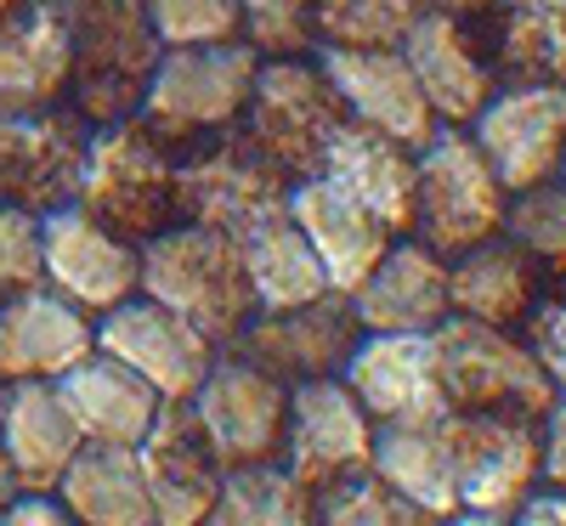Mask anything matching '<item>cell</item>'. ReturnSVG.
<instances>
[{
	"label": "cell",
	"instance_id": "6da1fadb",
	"mask_svg": "<svg viewBox=\"0 0 566 526\" xmlns=\"http://www.w3.org/2000/svg\"><path fill=\"white\" fill-rule=\"evenodd\" d=\"M142 295L187 317L227 351L255 317V290L244 272V244L216 227L170 221L142 244Z\"/></svg>",
	"mask_w": 566,
	"mask_h": 526
},
{
	"label": "cell",
	"instance_id": "7a4b0ae2",
	"mask_svg": "<svg viewBox=\"0 0 566 526\" xmlns=\"http://www.w3.org/2000/svg\"><path fill=\"white\" fill-rule=\"evenodd\" d=\"M63 23L74 45V80L69 108L85 125L136 119L142 91H148L165 45L148 23L142 0H63Z\"/></svg>",
	"mask_w": 566,
	"mask_h": 526
},
{
	"label": "cell",
	"instance_id": "3957f363",
	"mask_svg": "<svg viewBox=\"0 0 566 526\" xmlns=\"http://www.w3.org/2000/svg\"><path fill=\"white\" fill-rule=\"evenodd\" d=\"M255 74H261V52L250 40L165 45L148 91H142L136 119L148 125L170 154H181L205 136H221L232 125H244Z\"/></svg>",
	"mask_w": 566,
	"mask_h": 526
},
{
	"label": "cell",
	"instance_id": "277c9868",
	"mask_svg": "<svg viewBox=\"0 0 566 526\" xmlns=\"http://www.w3.org/2000/svg\"><path fill=\"white\" fill-rule=\"evenodd\" d=\"M346 125H352V114L340 103L335 80L323 74L317 52L261 57L250 108H244V136L290 181L323 176V159H328V148H335V136Z\"/></svg>",
	"mask_w": 566,
	"mask_h": 526
},
{
	"label": "cell",
	"instance_id": "5b68a950",
	"mask_svg": "<svg viewBox=\"0 0 566 526\" xmlns=\"http://www.w3.org/2000/svg\"><path fill=\"white\" fill-rule=\"evenodd\" d=\"M74 204L103 227L125 232L130 244H148L154 232L176 221V154L142 119L91 125Z\"/></svg>",
	"mask_w": 566,
	"mask_h": 526
},
{
	"label": "cell",
	"instance_id": "8992f818",
	"mask_svg": "<svg viewBox=\"0 0 566 526\" xmlns=\"http://www.w3.org/2000/svg\"><path fill=\"white\" fill-rule=\"evenodd\" d=\"M510 193L482 159L476 136L442 125L431 141L419 148V187H413V238L431 244L442 261L464 255L504 232Z\"/></svg>",
	"mask_w": 566,
	"mask_h": 526
},
{
	"label": "cell",
	"instance_id": "52a82bcc",
	"mask_svg": "<svg viewBox=\"0 0 566 526\" xmlns=\"http://www.w3.org/2000/svg\"><path fill=\"white\" fill-rule=\"evenodd\" d=\"M290 187L295 181L244 136V125H232L176 154V221L250 238L261 221L290 210Z\"/></svg>",
	"mask_w": 566,
	"mask_h": 526
},
{
	"label": "cell",
	"instance_id": "ba28073f",
	"mask_svg": "<svg viewBox=\"0 0 566 526\" xmlns=\"http://www.w3.org/2000/svg\"><path fill=\"white\" fill-rule=\"evenodd\" d=\"M437 374L448 413H510V419H544L560 397L549 374L527 351L522 328H488L470 317H448L437 334Z\"/></svg>",
	"mask_w": 566,
	"mask_h": 526
},
{
	"label": "cell",
	"instance_id": "9c48e42d",
	"mask_svg": "<svg viewBox=\"0 0 566 526\" xmlns=\"http://www.w3.org/2000/svg\"><path fill=\"white\" fill-rule=\"evenodd\" d=\"M374 424L363 402L335 379L290 386V430H283V470L317 498L374 470Z\"/></svg>",
	"mask_w": 566,
	"mask_h": 526
},
{
	"label": "cell",
	"instance_id": "30bf717a",
	"mask_svg": "<svg viewBox=\"0 0 566 526\" xmlns=\"http://www.w3.org/2000/svg\"><path fill=\"white\" fill-rule=\"evenodd\" d=\"M193 419L210 436L216 459L227 470L239 464H277L283 459V430H290V386L272 379L266 368L244 362L239 351H221L205 386L193 391Z\"/></svg>",
	"mask_w": 566,
	"mask_h": 526
},
{
	"label": "cell",
	"instance_id": "8fae6325",
	"mask_svg": "<svg viewBox=\"0 0 566 526\" xmlns=\"http://www.w3.org/2000/svg\"><path fill=\"white\" fill-rule=\"evenodd\" d=\"M91 125L57 103L34 114H0V204L52 215L80 199Z\"/></svg>",
	"mask_w": 566,
	"mask_h": 526
},
{
	"label": "cell",
	"instance_id": "7c38bea8",
	"mask_svg": "<svg viewBox=\"0 0 566 526\" xmlns=\"http://www.w3.org/2000/svg\"><path fill=\"white\" fill-rule=\"evenodd\" d=\"M453 493L470 515H510L538 487V424L510 413H442Z\"/></svg>",
	"mask_w": 566,
	"mask_h": 526
},
{
	"label": "cell",
	"instance_id": "4fadbf2b",
	"mask_svg": "<svg viewBox=\"0 0 566 526\" xmlns=\"http://www.w3.org/2000/svg\"><path fill=\"white\" fill-rule=\"evenodd\" d=\"M97 351H108L130 374H142L165 402H193V391L205 386V374L221 357L210 334H199L187 317H176L170 306H159L148 295H130L97 317Z\"/></svg>",
	"mask_w": 566,
	"mask_h": 526
},
{
	"label": "cell",
	"instance_id": "5bb4252c",
	"mask_svg": "<svg viewBox=\"0 0 566 526\" xmlns=\"http://www.w3.org/2000/svg\"><path fill=\"white\" fill-rule=\"evenodd\" d=\"M357 340H363V323L352 312V295L328 290L290 312H255L227 351L266 368L283 386H306V379H335L357 351Z\"/></svg>",
	"mask_w": 566,
	"mask_h": 526
},
{
	"label": "cell",
	"instance_id": "9a60e30c",
	"mask_svg": "<svg viewBox=\"0 0 566 526\" xmlns=\"http://www.w3.org/2000/svg\"><path fill=\"white\" fill-rule=\"evenodd\" d=\"M470 136L504 193L555 181L566 154V85H499L488 108L470 119Z\"/></svg>",
	"mask_w": 566,
	"mask_h": 526
},
{
	"label": "cell",
	"instance_id": "2e32d148",
	"mask_svg": "<svg viewBox=\"0 0 566 526\" xmlns=\"http://www.w3.org/2000/svg\"><path fill=\"white\" fill-rule=\"evenodd\" d=\"M40 238H45V250H40L45 255V290L85 306L91 317H103L119 301L142 295V244L103 227L97 215H85L80 204L52 210L40 221Z\"/></svg>",
	"mask_w": 566,
	"mask_h": 526
},
{
	"label": "cell",
	"instance_id": "e0dca14e",
	"mask_svg": "<svg viewBox=\"0 0 566 526\" xmlns=\"http://www.w3.org/2000/svg\"><path fill=\"white\" fill-rule=\"evenodd\" d=\"M317 63L323 74L335 80L340 103L352 114V125H368L402 148H424L442 125L424 103V91L402 57V45H374V52H352V45H317Z\"/></svg>",
	"mask_w": 566,
	"mask_h": 526
},
{
	"label": "cell",
	"instance_id": "ac0fdd59",
	"mask_svg": "<svg viewBox=\"0 0 566 526\" xmlns=\"http://www.w3.org/2000/svg\"><path fill=\"white\" fill-rule=\"evenodd\" d=\"M340 386L374 424H424L448 413L431 334H363L340 368Z\"/></svg>",
	"mask_w": 566,
	"mask_h": 526
},
{
	"label": "cell",
	"instance_id": "d6986e66",
	"mask_svg": "<svg viewBox=\"0 0 566 526\" xmlns=\"http://www.w3.org/2000/svg\"><path fill=\"white\" fill-rule=\"evenodd\" d=\"M136 464L148 482L159 526H205L216 498H221V475L227 464L216 459L210 436L199 430L187 402H165L154 430L136 442Z\"/></svg>",
	"mask_w": 566,
	"mask_h": 526
},
{
	"label": "cell",
	"instance_id": "ffe728a7",
	"mask_svg": "<svg viewBox=\"0 0 566 526\" xmlns=\"http://www.w3.org/2000/svg\"><path fill=\"white\" fill-rule=\"evenodd\" d=\"M97 351V317L63 301L57 290H18L0 295V386L12 379H57Z\"/></svg>",
	"mask_w": 566,
	"mask_h": 526
},
{
	"label": "cell",
	"instance_id": "44dd1931",
	"mask_svg": "<svg viewBox=\"0 0 566 526\" xmlns=\"http://www.w3.org/2000/svg\"><path fill=\"white\" fill-rule=\"evenodd\" d=\"M402 57H408V69H413V80H419V91H424V103H431L437 125L470 130V119H476V114L488 108V97L499 91L493 63H488V52H482L476 29L459 23V18H448V12L424 7L419 23H413L408 40H402Z\"/></svg>",
	"mask_w": 566,
	"mask_h": 526
},
{
	"label": "cell",
	"instance_id": "7402d4cb",
	"mask_svg": "<svg viewBox=\"0 0 566 526\" xmlns=\"http://www.w3.org/2000/svg\"><path fill=\"white\" fill-rule=\"evenodd\" d=\"M352 312L363 323V334H437L453 306H448V261L419 244V238H391V250L380 255L357 290H352Z\"/></svg>",
	"mask_w": 566,
	"mask_h": 526
},
{
	"label": "cell",
	"instance_id": "603a6c76",
	"mask_svg": "<svg viewBox=\"0 0 566 526\" xmlns=\"http://www.w3.org/2000/svg\"><path fill=\"white\" fill-rule=\"evenodd\" d=\"M290 221L312 244V255L328 272V290L335 295H352L357 283L380 266V255L391 250V232L352 193H340L328 176H306V181L290 187Z\"/></svg>",
	"mask_w": 566,
	"mask_h": 526
},
{
	"label": "cell",
	"instance_id": "cb8c5ba5",
	"mask_svg": "<svg viewBox=\"0 0 566 526\" xmlns=\"http://www.w3.org/2000/svg\"><path fill=\"white\" fill-rule=\"evenodd\" d=\"M74 80V45L63 23V0H34V7L0 18V114H34L69 103Z\"/></svg>",
	"mask_w": 566,
	"mask_h": 526
},
{
	"label": "cell",
	"instance_id": "d4e9b609",
	"mask_svg": "<svg viewBox=\"0 0 566 526\" xmlns=\"http://www.w3.org/2000/svg\"><path fill=\"white\" fill-rule=\"evenodd\" d=\"M0 448H7L23 493H57L63 470L74 464L85 436L52 379H12V386H0Z\"/></svg>",
	"mask_w": 566,
	"mask_h": 526
},
{
	"label": "cell",
	"instance_id": "484cf974",
	"mask_svg": "<svg viewBox=\"0 0 566 526\" xmlns=\"http://www.w3.org/2000/svg\"><path fill=\"white\" fill-rule=\"evenodd\" d=\"M323 176L352 193L374 221H380L391 238L413 232V187H419V154L402 148V141L368 130V125H346L335 136V148L323 159Z\"/></svg>",
	"mask_w": 566,
	"mask_h": 526
},
{
	"label": "cell",
	"instance_id": "4316f807",
	"mask_svg": "<svg viewBox=\"0 0 566 526\" xmlns=\"http://www.w3.org/2000/svg\"><path fill=\"white\" fill-rule=\"evenodd\" d=\"M57 391L80 424V436L85 442H103V448H136L142 436L154 430L165 397L148 386L142 374H130L119 357L108 351H91L80 357L63 379H57Z\"/></svg>",
	"mask_w": 566,
	"mask_h": 526
},
{
	"label": "cell",
	"instance_id": "83f0119b",
	"mask_svg": "<svg viewBox=\"0 0 566 526\" xmlns=\"http://www.w3.org/2000/svg\"><path fill=\"white\" fill-rule=\"evenodd\" d=\"M476 40L499 85H566V0H493Z\"/></svg>",
	"mask_w": 566,
	"mask_h": 526
},
{
	"label": "cell",
	"instance_id": "f1b7e54d",
	"mask_svg": "<svg viewBox=\"0 0 566 526\" xmlns=\"http://www.w3.org/2000/svg\"><path fill=\"white\" fill-rule=\"evenodd\" d=\"M538 301H544V277L504 232L448 261V306H453V317L488 323V328H522Z\"/></svg>",
	"mask_w": 566,
	"mask_h": 526
},
{
	"label": "cell",
	"instance_id": "f546056e",
	"mask_svg": "<svg viewBox=\"0 0 566 526\" xmlns=\"http://www.w3.org/2000/svg\"><path fill=\"white\" fill-rule=\"evenodd\" d=\"M57 498L80 526H159L148 482H142V464H136V448L85 442L74 453V464L63 470Z\"/></svg>",
	"mask_w": 566,
	"mask_h": 526
},
{
	"label": "cell",
	"instance_id": "4dcf8cb0",
	"mask_svg": "<svg viewBox=\"0 0 566 526\" xmlns=\"http://www.w3.org/2000/svg\"><path fill=\"white\" fill-rule=\"evenodd\" d=\"M374 475L386 487H397L402 498H413L419 509H431L437 520L459 515V493H453V459L442 442V419L424 424H380L374 430Z\"/></svg>",
	"mask_w": 566,
	"mask_h": 526
},
{
	"label": "cell",
	"instance_id": "1f68e13d",
	"mask_svg": "<svg viewBox=\"0 0 566 526\" xmlns=\"http://www.w3.org/2000/svg\"><path fill=\"white\" fill-rule=\"evenodd\" d=\"M244 244V272H250V290H255V312H290L306 306L317 295H328V272L317 266L312 244L301 238V227L290 221V210L261 221Z\"/></svg>",
	"mask_w": 566,
	"mask_h": 526
},
{
	"label": "cell",
	"instance_id": "d6a6232c",
	"mask_svg": "<svg viewBox=\"0 0 566 526\" xmlns=\"http://www.w3.org/2000/svg\"><path fill=\"white\" fill-rule=\"evenodd\" d=\"M205 526H317V493L277 464H239L221 475V498Z\"/></svg>",
	"mask_w": 566,
	"mask_h": 526
},
{
	"label": "cell",
	"instance_id": "836d02e7",
	"mask_svg": "<svg viewBox=\"0 0 566 526\" xmlns=\"http://www.w3.org/2000/svg\"><path fill=\"white\" fill-rule=\"evenodd\" d=\"M504 238L538 266L544 295H566V181H544V187H527V193H510Z\"/></svg>",
	"mask_w": 566,
	"mask_h": 526
},
{
	"label": "cell",
	"instance_id": "e575fe53",
	"mask_svg": "<svg viewBox=\"0 0 566 526\" xmlns=\"http://www.w3.org/2000/svg\"><path fill=\"white\" fill-rule=\"evenodd\" d=\"M419 12H424V0H312V40L352 45V52L402 45Z\"/></svg>",
	"mask_w": 566,
	"mask_h": 526
},
{
	"label": "cell",
	"instance_id": "d590c367",
	"mask_svg": "<svg viewBox=\"0 0 566 526\" xmlns=\"http://www.w3.org/2000/svg\"><path fill=\"white\" fill-rule=\"evenodd\" d=\"M317 526H442L431 509H419L397 487H386L380 475H357V482L335 487L317 498Z\"/></svg>",
	"mask_w": 566,
	"mask_h": 526
},
{
	"label": "cell",
	"instance_id": "8d00e7d4",
	"mask_svg": "<svg viewBox=\"0 0 566 526\" xmlns=\"http://www.w3.org/2000/svg\"><path fill=\"white\" fill-rule=\"evenodd\" d=\"M159 45H221L244 40L239 0H142Z\"/></svg>",
	"mask_w": 566,
	"mask_h": 526
},
{
	"label": "cell",
	"instance_id": "74e56055",
	"mask_svg": "<svg viewBox=\"0 0 566 526\" xmlns=\"http://www.w3.org/2000/svg\"><path fill=\"white\" fill-rule=\"evenodd\" d=\"M244 40L261 57H301L317 52L312 40V0H239Z\"/></svg>",
	"mask_w": 566,
	"mask_h": 526
},
{
	"label": "cell",
	"instance_id": "f35d334b",
	"mask_svg": "<svg viewBox=\"0 0 566 526\" xmlns=\"http://www.w3.org/2000/svg\"><path fill=\"white\" fill-rule=\"evenodd\" d=\"M45 215H29L18 204H0V295H18L45 283V238H40Z\"/></svg>",
	"mask_w": 566,
	"mask_h": 526
},
{
	"label": "cell",
	"instance_id": "ab89813d",
	"mask_svg": "<svg viewBox=\"0 0 566 526\" xmlns=\"http://www.w3.org/2000/svg\"><path fill=\"white\" fill-rule=\"evenodd\" d=\"M522 340L538 357V368L549 374V386L566 397V295H544L533 306V317L522 323Z\"/></svg>",
	"mask_w": 566,
	"mask_h": 526
},
{
	"label": "cell",
	"instance_id": "60d3db41",
	"mask_svg": "<svg viewBox=\"0 0 566 526\" xmlns=\"http://www.w3.org/2000/svg\"><path fill=\"white\" fill-rule=\"evenodd\" d=\"M538 487L566 493V397H555L538 419Z\"/></svg>",
	"mask_w": 566,
	"mask_h": 526
},
{
	"label": "cell",
	"instance_id": "b9f144b4",
	"mask_svg": "<svg viewBox=\"0 0 566 526\" xmlns=\"http://www.w3.org/2000/svg\"><path fill=\"white\" fill-rule=\"evenodd\" d=\"M0 526H80L57 493H18L7 509H0Z\"/></svg>",
	"mask_w": 566,
	"mask_h": 526
},
{
	"label": "cell",
	"instance_id": "7bdbcfd3",
	"mask_svg": "<svg viewBox=\"0 0 566 526\" xmlns=\"http://www.w3.org/2000/svg\"><path fill=\"white\" fill-rule=\"evenodd\" d=\"M504 526H566V493H555V487H533L522 504L504 515Z\"/></svg>",
	"mask_w": 566,
	"mask_h": 526
},
{
	"label": "cell",
	"instance_id": "ee69618b",
	"mask_svg": "<svg viewBox=\"0 0 566 526\" xmlns=\"http://www.w3.org/2000/svg\"><path fill=\"white\" fill-rule=\"evenodd\" d=\"M424 7H431V12H448V18H459V23L476 29V23L493 12V0H424Z\"/></svg>",
	"mask_w": 566,
	"mask_h": 526
},
{
	"label": "cell",
	"instance_id": "f6af8a7d",
	"mask_svg": "<svg viewBox=\"0 0 566 526\" xmlns=\"http://www.w3.org/2000/svg\"><path fill=\"white\" fill-rule=\"evenodd\" d=\"M23 487H18V470H12V459H7V448H0V509H7L12 498H18Z\"/></svg>",
	"mask_w": 566,
	"mask_h": 526
},
{
	"label": "cell",
	"instance_id": "bcb514c9",
	"mask_svg": "<svg viewBox=\"0 0 566 526\" xmlns=\"http://www.w3.org/2000/svg\"><path fill=\"white\" fill-rule=\"evenodd\" d=\"M442 526H504V515H470V509H459V515L442 520Z\"/></svg>",
	"mask_w": 566,
	"mask_h": 526
},
{
	"label": "cell",
	"instance_id": "7dc6e473",
	"mask_svg": "<svg viewBox=\"0 0 566 526\" xmlns=\"http://www.w3.org/2000/svg\"><path fill=\"white\" fill-rule=\"evenodd\" d=\"M23 7H34V0H0V18H12V12H23Z\"/></svg>",
	"mask_w": 566,
	"mask_h": 526
},
{
	"label": "cell",
	"instance_id": "c3c4849f",
	"mask_svg": "<svg viewBox=\"0 0 566 526\" xmlns=\"http://www.w3.org/2000/svg\"><path fill=\"white\" fill-rule=\"evenodd\" d=\"M555 181H566V154H560V176H555Z\"/></svg>",
	"mask_w": 566,
	"mask_h": 526
}]
</instances>
